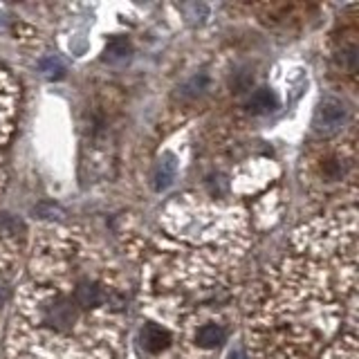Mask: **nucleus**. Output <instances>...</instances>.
<instances>
[{
  "instance_id": "1",
  "label": "nucleus",
  "mask_w": 359,
  "mask_h": 359,
  "mask_svg": "<svg viewBox=\"0 0 359 359\" xmlns=\"http://www.w3.org/2000/svg\"><path fill=\"white\" fill-rule=\"evenodd\" d=\"M346 119V108L339 99H323L317 112H314V130L330 135L334 130L341 128V123Z\"/></svg>"
},
{
  "instance_id": "2",
  "label": "nucleus",
  "mask_w": 359,
  "mask_h": 359,
  "mask_svg": "<svg viewBox=\"0 0 359 359\" xmlns=\"http://www.w3.org/2000/svg\"><path fill=\"white\" fill-rule=\"evenodd\" d=\"M72 321H74V310L65 299L54 297L45 306V323L54 325V328H67Z\"/></svg>"
},
{
  "instance_id": "3",
  "label": "nucleus",
  "mask_w": 359,
  "mask_h": 359,
  "mask_svg": "<svg viewBox=\"0 0 359 359\" xmlns=\"http://www.w3.org/2000/svg\"><path fill=\"white\" fill-rule=\"evenodd\" d=\"M140 339L149 353H162L164 348H168V344H171V332L162 328L160 323H146L140 332Z\"/></svg>"
},
{
  "instance_id": "4",
  "label": "nucleus",
  "mask_w": 359,
  "mask_h": 359,
  "mask_svg": "<svg viewBox=\"0 0 359 359\" xmlns=\"http://www.w3.org/2000/svg\"><path fill=\"white\" fill-rule=\"evenodd\" d=\"M175 173H177V157L173 153H166L160 157V162H157L155 171H153V189L160 194V191L171 187V182L175 180Z\"/></svg>"
},
{
  "instance_id": "5",
  "label": "nucleus",
  "mask_w": 359,
  "mask_h": 359,
  "mask_svg": "<svg viewBox=\"0 0 359 359\" xmlns=\"http://www.w3.org/2000/svg\"><path fill=\"white\" fill-rule=\"evenodd\" d=\"M74 303L81 308H97L104 303V292L97 283H81L74 290Z\"/></svg>"
},
{
  "instance_id": "6",
  "label": "nucleus",
  "mask_w": 359,
  "mask_h": 359,
  "mask_svg": "<svg viewBox=\"0 0 359 359\" xmlns=\"http://www.w3.org/2000/svg\"><path fill=\"white\" fill-rule=\"evenodd\" d=\"M224 337H227V332H224L222 325L207 323V325H202V328L198 330L196 341H198L200 348H218L224 341Z\"/></svg>"
},
{
  "instance_id": "7",
  "label": "nucleus",
  "mask_w": 359,
  "mask_h": 359,
  "mask_svg": "<svg viewBox=\"0 0 359 359\" xmlns=\"http://www.w3.org/2000/svg\"><path fill=\"white\" fill-rule=\"evenodd\" d=\"M276 108V97L269 88H261L256 90L250 99V110L252 112H269Z\"/></svg>"
},
{
  "instance_id": "8",
  "label": "nucleus",
  "mask_w": 359,
  "mask_h": 359,
  "mask_svg": "<svg viewBox=\"0 0 359 359\" xmlns=\"http://www.w3.org/2000/svg\"><path fill=\"white\" fill-rule=\"evenodd\" d=\"M41 67V74L45 79H50V81H54V79H61L65 74V65L61 63L59 56H45V59L39 63Z\"/></svg>"
},
{
  "instance_id": "9",
  "label": "nucleus",
  "mask_w": 359,
  "mask_h": 359,
  "mask_svg": "<svg viewBox=\"0 0 359 359\" xmlns=\"http://www.w3.org/2000/svg\"><path fill=\"white\" fill-rule=\"evenodd\" d=\"M128 54H130V43H128V39H123V36L112 39V41L108 43V48H106V59H108V61L126 59Z\"/></svg>"
},
{
  "instance_id": "10",
  "label": "nucleus",
  "mask_w": 359,
  "mask_h": 359,
  "mask_svg": "<svg viewBox=\"0 0 359 359\" xmlns=\"http://www.w3.org/2000/svg\"><path fill=\"white\" fill-rule=\"evenodd\" d=\"M207 88H209V79L205 74H196L191 81H187L182 86V95L184 97H198V95L205 93Z\"/></svg>"
},
{
  "instance_id": "11",
  "label": "nucleus",
  "mask_w": 359,
  "mask_h": 359,
  "mask_svg": "<svg viewBox=\"0 0 359 359\" xmlns=\"http://www.w3.org/2000/svg\"><path fill=\"white\" fill-rule=\"evenodd\" d=\"M227 359H247V355L241 351V348H236V351H231V353L227 355Z\"/></svg>"
}]
</instances>
